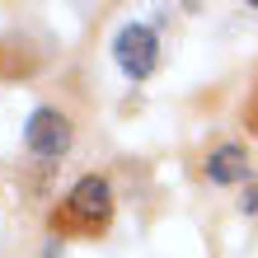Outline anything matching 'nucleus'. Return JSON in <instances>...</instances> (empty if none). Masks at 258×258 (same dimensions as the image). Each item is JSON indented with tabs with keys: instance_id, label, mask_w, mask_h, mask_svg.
Listing matches in <instances>:
<instances>
[{
	"instance_id": "obj_1",
	"label": "nucleus",
	"mask_w": 258,
	"mask_h": 258,
	"mask_svg": "<svg viewBox=\"0 0 258 258\" xmlns=\"http://www.w3.org/2000/svg\"><path fill=\"white\" fill-rule=\"evenodd\" d=\"M113 211V192H108V178L99 174H85L80 183L71 188V197L52 211V230L66 235V230H99Z\"/></svg>"
},
{
	"instance_id": "obj_2",
	"label": "nucleus",
	"mask_w": 258,
	"mask_h": 258,
	"mask_svg": "<svg viewBox=\"0 0 258 258\" xmlns=\"http://www.w3.org/2000/svg\"><path fill=\"white\" fill-rule=\"evenodd\" d=\"M113 52H117V66H122L132 80H146V75L155 71V61H160V42H155V33H150L146 24H127L122 33H117Z\"/></svg>"
},
{
	"instance_id": "obj_3",
	"label": "nucleus",
	"mask_w": 258,
	"mask_h": 258,
	"mask_svg": "<svg viewBox=\"0 0 258 258\" xmlns=\"http://www.w3.org/2000/svg\"><path fill=\"white\" fill-rule=\"evenodd\" d=\"M66 146H71V122H66V113H56V108H38L33 117H28V150H33V155L56 160Z\"/></svg>"
},
{
	"instance_id": "obj_4",
	"label": "nucleus",
	"mask_w": 258,
	"mask_h": 258,
	"mask_svg": "<svg viewBox=\"0 0 258 258\" xmlns=\"http://www.w3.org/2000/svg\"><path fill=\"white\" fill-rule=\"evenodd\" d=\"M207 174L216 178V183H235V178H244V146H216L207 155Z\"/></svg>"
},
{
	"instance_id": "obj_5",
	"label": "nucleus",
	"mask_w": 258,
	"mask_h": 258,
	"mask_svg": "<svg viewBox=\"0 0 258 258\" xmlns=\"http://www.w3.org/2000/svg\"><path fill=\"white\" fill-rule=\"evenodd\" d=\"M38 61L28 52H19V47H5V42H0V80H19V75H28Z\"/></svg>"
},
{
	"instance_id": "obj_6",
	"label": "nucleus",
	"mask_w": 258,
	"mask_h": 258,
	"mask_svg": "<svg viewBox=\"0 0 258 258\" xmlns=\"http://www.w3.org/2000/svg\"><path fill=\"white\" fill-rule=\"evenodd\" d=\"M239 211H249V216L258 211V178H253V183H244V197H239Z\"/></svg>"
},
{
	"instance_id": "obj_7",
	"label": "nucleus",
	"mask_w": 258,
	"mask_h": 258,
	"mask_svg": "<svg viewBox=\"0 0 258 258\" xmlns=\"http://www.w3.org/2000/svg\"><path fill=\"white\" fill-rule=\"evenodd\" d=\"M244 122L258 132V89H253V99H249V108H244Z\"/></svg>"
}]
</instances>
